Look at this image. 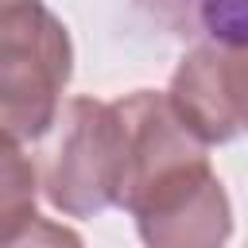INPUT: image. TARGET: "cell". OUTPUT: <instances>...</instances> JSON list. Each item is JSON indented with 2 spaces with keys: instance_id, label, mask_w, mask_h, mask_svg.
Masks as SVG:
<instances>
[{
  "instance_id": "6da1fadb",
  "label": "cell",
  "mask_w": 248,
  "mask_h": 248,
  "mask_svg": "<svg viewBox=\"0 0 248 248\" xmlns=\"http://www.w3.org/2000/svg\"><path fill=\"white\" fill-rule=\"evenodd\" d=\"M116 108L128 132L120 209L136 217L143 248H225L232 236L229 194L167 93L136 89Z\"/></svg>"
},
{
  "instance_id": "7a4b0ae2",
  "label": "cell",
  "mask_w": 248,
  "mask_h": 248,
  "mask_svg": "<svg viewBox=\"0 0 248 248\" xmlns=\"http://www.w3.org/2000/svg\"><path fill=\"white\" fill-rule=\"evenodd\" d=\"M70 74L74 46L66 23L43 0L0 4V136L16 143L46 136Z\"/></svg>"
},
{
  "instance_id": "3957f363",
  "label": "cell",
  "mask_w": 248,
  "mask_h": 248,
  "mask_svg": "<svg viewBox=\"0 0 248 248\" xmlns=\"http://www.w3.org/2000/svg\"><path fill=\"white\" fill-rule=\"evenodd\" d=\"M128 170V132L116 101L74 97L43 159V194L66 217H97L120 205Z\"/></svg>"
},
{
  "instance_id": "277c9868",
  "label": "cell",
  "mask_w": 248,
  "mask_h": 248,
  "mask_svg": "<svg viewBox=\"0 0 248 248\" xmlns=\"http://www.w3.org/2000/svg\"><path fill=\"white\" fill-rule=\"evenodd\" d=\"M167 101L205 147L248 132V46L198 43L178 62Z\"/></svg>"
},
{
  "instance_id": "5b68a950",
  "label": "cell",
  "mask_w": 248,
  "mask_h": 248,
  "mask_svg": "<svg viewBox=\"0 0 248 248\" xmlns=\"http://www.w3.org/2000/svg\"><path fill=\"white\" fill-rule=\"evenodd\" d=\"M35 198H39L35 163L19 151L16 140L0 136V244L35 217Z\"/></svg>"
},
{
  "instance_id": "8992f818",
  "label": "cell",
  "mask_w": 248,
  "mask_h": 248,
  "mask_svg": "<svg viewBox=\"0 0 248 248\" xmlns=\"http://www.w3.org/2000/svg\"><path fill=\"white\" fill-rule=\"evenodd\" d=\"M198 23L209 43L248 46V0H198Z\"/></svg>"
},
{
  "instance_id": "52a82bcc",
  "label": "cell",
  "mask_w": 248,
  "mask_h": 248,
  "mask_svg": "<svg viewBox=\"0 0 248 248\" xmlns=\"http://www.w3.org/2000/svg\"><path fill=\"white\" fill-rule=\"evenodd\" d=\"M0 248H85L81 236L58 221H46V217H31L16 236H8Z\"/></svg>"
},
{
  "instance_id": "ba28073f",
  "label": "cell",
  "mask_w": 248,
  "mask_h": 248,
  "mask_svg": "<svg viewBox=\"0 0 248 248\" xmlns=\"http://www.w3.org/2000/svg\"><path fill=\"white\" fill-rule=\"evenodd\" d=\"M174 4H186V0H174Z\"/></svg>"
}]
</instances>
